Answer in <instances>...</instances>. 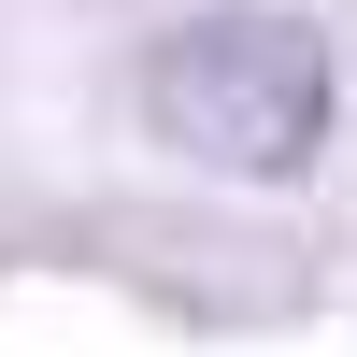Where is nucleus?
I'll return each mask as SVG.
<instances>
[{"label":"nucleus","instance_id":"1","mask_svg":"<svg viewBox=\"0 0 357 357\" xmlns=\"http://www.w3.org/2000/svg\"><path fill=\"white\" fill-rule=\"evenodd\" d=\"M143 114H158V143H186L200 172L272 186V172H301L314 143H329V43H314L301 15H272V0L186 15L143 57Z\"/></svg>","mask_w":357,"mask_h":357}]
</instances>
